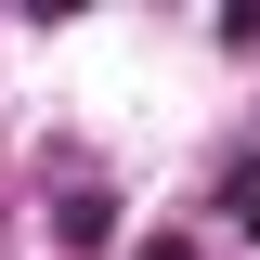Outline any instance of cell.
Returning <instances> with one entry per match:
<instances>
[{
  "label": "cell",
  "instance_id": "cell-2",
  "mask_svg": "<svg viewBox=\"0 0 260 260\" xmlns=\"http://www.w3.org/2000/svg\"><path fill=\"white\" fill-rule=\"evenodd\" d=\"M143 260H195V234H143Z\"/></svg>",
  "mask_w": 260,
  "mask_h": 260
},
{
  "label": "cell",
  "instance_id": "cell-1",
  "mask_svg": "<svg viewBox=\"0 0 260 260\" xmlns=\"http://www.w3.org/2000/svg\"><path fill=\"white\" fill-rule=\"evenodd\" d=\"M221 221H234V234L260 247V169H234V182H221Z\"/></svg>",
  "mask_w": 260,
  "mask_h": 260
}]
</instances>
